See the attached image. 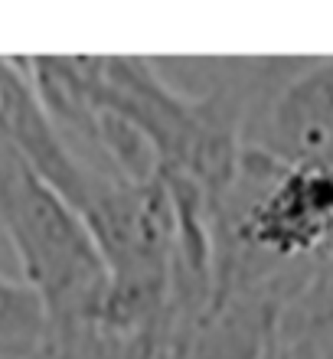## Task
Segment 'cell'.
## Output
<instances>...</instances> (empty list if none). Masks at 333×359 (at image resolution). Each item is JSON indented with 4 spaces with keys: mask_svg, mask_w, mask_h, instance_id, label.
<instances>
[{
    "mask_svg": "<svg viewBox=\"0 0 333 359\" xmlns=\"http://www.w3.org/2000/svg\"><path fill=\"white\" fill-rule=\"evenodd\" d=\"M0 229L29 291L46 311V337L88 320L105 297L108 274L86 222L33 170L0 128Z\"/></svg>",
    "mask_w": 333,
    "mask_h": 359,
    "instance_id": "cell-1",
    "label": "cell"
},
{
    "mask_svg": "<svg viewBox=\"0 0 333 359\" xmlns=\"http://www.w3.org/2000/svg\"><path fill=\"white\" fill-rule=\"evenodd\" d=\"M242 141L281 163H333V56H307L255 111Z\"/></svg>",
    "mask_w": 333,
    "mask_h": 359,
    "instance_id": "cell-2",
    "label": "cell"
},
{
    "mask_svg": "<svg viewBox=\"0 0 333 359\" xmlns=\"http://www.w3.org/2000/svg\"><path fill=\"white\" fill-rule=\"evenodd\" d=\"M285 359H333V323L314 327L291 337V340H278Z\"/></svg>",
    "mask_w": 333,
    "mask_h": 359,
    "instance_id": "cell-3",
    "label": "cell"
},
{
    "mask_svg": "<svg viewBox=\"0 0 333 359\" xmlns=\"http://www.w3.org/2000/svg\"><path fill=\"white\" fill-rule=\"evenodd\" d=\"M265 359H285V353H281V343H278V337H275V343H271V350H268V356Z\"/></svg>",
    "mask_w": 333,
    "mask_h": 359,
    "instance_id": "cell-4",
    "label": "cell"
},
{
    "mask_svg": "<svg viewBox=\"0 0 333 359\" xmlns=\"http://www.w3.org/2000/svg\"><path fill=\"white\" fill-rule=\"evenodd\" d=\"M29 359H53V356H49V350H46V346H43V350H39V353H33V356H29Z\"/></svg>",
    "mask_w": 333,
    "mask_h": 359,
    "instance_id": "cell-5",
    "label": "cell"
}]
</instances>
